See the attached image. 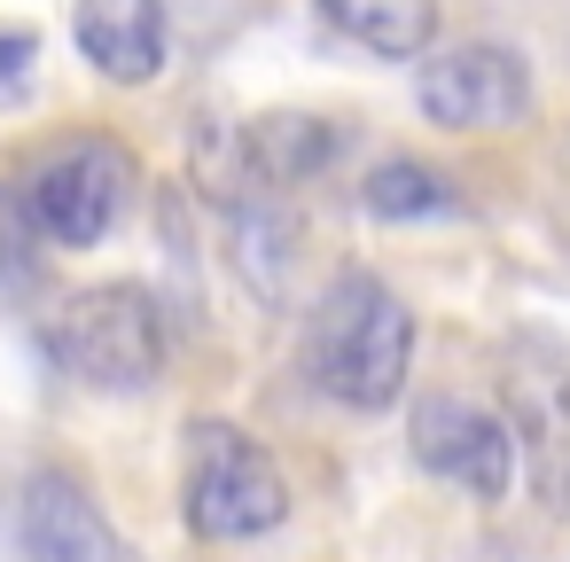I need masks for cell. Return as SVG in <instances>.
Masks as SVG:
<instances>
[{
    "label": "cell",
    "mask_w": 570,
    "mask_h": 562,
    "mask_svg": "<svg viewBox=\"0 0 570 562\" xmlns=\"http://www.w3.org/2000/svg\"><path fill=\"white\" fill-rule=\"evenodd\" d=\"M406 359H414V313L391 297V282H375V274L328 282V297L313 305V328H305L313 383L360 414H383L406 391Z\"/></svg>",
    "instance_id": "6da1fadb"
},
{
    "label": "cell",
    "mask_w": 570,
    "mask_h": 562,
    "mask_svg": "<svg viewBox=\"0 0 570 562\" xmlns=\"http://www.w3.org/2000/svg\"><path fill=\"white\" fill-rule=\"evenodd\" d=\"M40 352L87 391H149L165 375V313L141 282H95L40 321Z\"/></svg>",
    "instance_id": "7a4b0ae2"
},
{
    "label": "cell",
    "mask_w": 570,
    "mask_h": 562,
    "mask_svg": "<svg viewBox=\"0 0 570 562\" xmlns=\"http://www.w3.org/2000/svg\"><path fill=\"white\" fill-rule=\"evenodd\" d=\"M180 507L196 539L243 546L266 539L289 515V484L274 469V453L243 430V422H188V476H180Z\"/></svg>",
    "instance_id": "3957f363"
},
{
    "label": "cell",
    "mask_w": 570,
    "mask_h": 562,
    "mask_svg": "<svg viewBox=\"0 0 570 562\" xmlns=\"http://www.w3.org/2000/svg\"><path fill=\"white\" fill-rule=\"evenodd\" d=\"M134 196H141V165H134L118 141L87 134V141L56 149V157L32 172L24 219H32V235L56 243V250H95V243L134 211Z\"/></svg>",
    "instance_id": "277c9868"
},
{
    "label": "cell",
    "mask_w": 570,
    "mask_h": 562,
    "mask_svg": "<svg viewBox=\"0 0 570 562\" xmlns=\"http://www.w3.org/2000/svg\"><path fill=\"white\" fill-rule=\"evenodd\" d=\"M414 102L445 134H508V126L531 118V71H523V56L484 48V40L476 48H445V56L422 63Z\"/></svg>",
    "instance_id": "5b68a950"
},
{
    "label": "cell",
    "mask_w": 570,
    "mask_h": 562,
    "mask_svg": "<svg viewBox=\"0 0 570 562\" xmlns=\"http://www.w3.org/2000/svg\"><path fill=\"white\" fill-rule=\"evenodd\" d=\"M406 445H414V461H422L430 476H445V484H461V492H476V500H500L508 476H515L508 422H500L492 406L461 398V391H430V398H414V414H406Z\"/></svg>",
    "instance_id": "8992f818"
},
{
    "label": "cell",
    "mask_w": 570,
    "mask_h": 562,
    "mask_svg": "<svg viewBox=\"0 0 570 562\" xmlns=\"http://www.w3.org/2000/svg\"><path fill=\"white\" fill-rule=\"evenodd\" d=\"M17 546H24V562H141L110 531V515L95 507V492L79 476H63V469H40L24 484V500H17Z\"/></svg>",
    "instance_id": "52a82bcc"
},
{
    "label": "cell",
    "mask_w": 570,
    "mask_h": 562,
    "mask_svg": "<svg viewBox=\"0 0 570 562\" xmlns=\"http://www.w3.org/2000/svg\"><path fill=\"white\" fill-rule=\"evenodd\" d=\"M508 398H515L508 445L523 453L539 500H547V507H570V367H562V359L515 367V375H508Z\"/></svg>",
    "instance_id": "ba28073f"
},
{
    "label": "cell",
    "mask_w": 570,
    "mask_h": 562,
    "mask_svg": "<svg viewBox=\"0 0 570 562\" xmlns=\"http://www.w3.org/2000/svg\"><path fill=\"white\" fill-rule=\"evenodd\" d=\"M71 40L110 87H149L165 71V0H71Z\"/></svg>",
    "instance_id": "9c48e42d"
},
{
    "label": "cell",
    "mask_w": 570,
    "mask_h": 562,
    "mask_svg": "<svg viewBox=\"0 0 570 562\" xmlns=\"http://www.w3.org/2000/svg\"><path fill=\"white\" fill-rule=\"evenodd\" d=\"M313 9L328 17V32H344L383 63H406L438 40V0H313Z\"/></svg>",
    "instance_id": "30bf717a"
},
{
    "label": "cell",
    "mask_w": 570,
    "mask_h": 562,
    "mask_svg": "<svg viewBox=\"0 0 570 562\" xmlns=\"http://www.w3.org/2000/svg\"><path fill=\"white\" fill-rule=\"evenodd\" d=\"M360 211L367 219H461V188L438 172V165H422V157H383L367 180H360Z\"/></svg>",
    "instance_id": "8fae6325"
},
{
    "label": "cell",
    "mask_w": 570,
    "mask_h": 562,
    "mask_svg": "<svg viewBox=\"0 0 570 562\" xmlns=\"http://www.w3.org/2000/svg\"><path fill=\"white\" fill-rule=\"evenodd\" d=\"M40 274V235L24 219V196L0 188V282H32Z\"/></svg>",
    "instance_id": "7c38bea8"
},
{
    "label": "cell",
    "mask_w": 570,
    "mask_h": 562,
    "mask_svg": "<svg viewBox=\"0 0 570 562\" xmlns=\"http://www.w3.org/2000/svg\"><path fill=\"white\" fill-rule=\"evenodd\" d=\"M32 63H40V32L0 24V102H17V95L32 87Z\"/></svg>",
    "instance_id": "4fadbf2b"
}]
</instances>
